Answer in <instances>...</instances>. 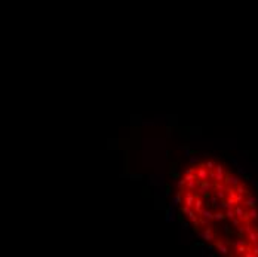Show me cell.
<instances>
[{
	"mask_svg": "<svg viewBox=\"0 0 258 257\" xmlns=\"http://www.w3.org/2000/svg\"><path fill=\"white\" fill-rule=\"evenodd\" d=\"M196 175H197V180L199 181H205L209 179V170L206 168L205 163H200L199 167L196 168Z\"/></svg>",
	"mask_w": 258,
	"mask_h": 257,
	"instance_id": "obj_1",
	"label": "cell"
},
{
	"mask_svg": "<svg viewBox=\"0 0 258 257\" xmlns=\"http://www.w3.org/2000/svg\"><path fill=\"white\" fill-rule=\"evenodd\" d=\"M199 195H205V196H209V192L214 189V183L205 180V181H199Z\"/></svg>",
	"mask_w": 258,
	"mask_h": 257,
	"instance_id": "obj_2",
	"label": "cell"
},
{
	"mask_svg": "<svg viewBox=\"0 0 258 257\" xmlns=\"http://www.w3.org/2000/svg\"><path fill=\"white\" fill-rule=\"evenodd\" d=\"M194 201H196V195L193 193V190H189V189H187V192H184L183 204L187 207H190V208H193V207H194Z\"/></svg>",
	"mask_w": 258,
	"mask_h": 257,
	"instance_id": "obj_3",
	"label": "cell"
},
{
	"mask_svg": "<svg viewBox=\"0 0 258 257\" xmlns=\"http://www.w3.org/2000/svg\"><path fill=\"white\" fill-rule=\"evenodd\" d=\"M215 247L221 254H224V256L230 254V248H228V242H227V241H224V239L215 241Z\"/></svg>",
	"mask_w": 258,
	"mask_h": 257,
	"instance_id": "obj_4",
	"label": "cell"
},
{
	"mask_svg": "<svg viewBox=\"0 0 258 257\" xmlns=\"http://www.w3.org/2000/svg\"><path fill=\"white\" fill-rule=\"evenodd\" d=\"M224 183L227 184V186H232V187H237L239 184H240L242 181L240 179L237 177V175H232V174H227L224 179Z\"/></svg>",
	"mask_w": 258,
	"mask_h": 257,
	"instance_id": "obj_5",
	"label": "cell"
},
{
	"mask_svg": "<svg viewBox=\"0 0 258 257\" xmlns=\"http://www.w3.org/2000/svg\"><path fill=\"white\" fill-rule=\"evenodd\" d=\"M202 238L206 241V242H212V241L215 239V235H214V231H212V227H206L205 231L202 232Z\"/></svg>",
	"mask_w": 258,
	"mask_h": 257,
	"instance_id": "obj_6",
	"label": "cell"
},
{
	"mask_svg": "<svg viewBox=\"0 0 258 257\" xmlns=\"http://www.w3.org/2000/svg\"><path fill=\"white\" fill-rule=\"evenodd\" d=\"M200 217L203 219V220H208V222H212V220H215V213H212L211 210H202V213H200Z\"/></svg>",
	"mask_w": 258,
	"mask_h": 257,
	"instance_id": "obj_7",
	"label": "cell"
},
{
	"mask_svg": "<svg viewBox=\"0 0 258 257\" xmlns=\"http://www.w3.org/2000/svg\"><path fill=\"white\" fill-rule=\"evenodd\" d=\"M257 204H258V201H257V198H254V196H248L245 201H243V205L246 207V208H254V207H257Z\"/></svg>",
	"mask_w": 258,
	"mask_h": 257,
	"instance_id": "obj_8",
	"label": "cell"
},
{
	"mask_svg": "<svg viewBox=\"0 0 258 257\" xmlns=\"http://www.w3.org/2000/svg\"><path fill=\"white\" fill-rule=\"evenodd\" d=\"M193 210H194L197 214L202 213V210H203V201L200 199V195L196 196V201H194V207H193Z\"/></svg>",
	"mask_w": 258,
	"mask_h": 257,
	"instance_id": "obj_9",
	"label": "cell"
},
{
	"mask_svg": "<svg viewBox=\"0 0 258 257\" xmlns=\"http://www.w3.org/2000/svg\"><path fill=\"white\" fill-rule=\"evenodd\" d=\"M197 179H193V180H189L187 181V183H185V187L189 189V190H193V192H194V190H196V189L199 187V183H197Z\"/></svg>",
	"mask_w": 258,
	"mask_h": 257,
	"instance_id": "obj_10",
	"label": "cell"
},
{
	"mask_svg": "<svg viewBox=\"0 0 258 257\" xmlns=\"http://www.w3.org/2000/svg\"><path fill=\"white\" fill-rule=\"evenodd\" d=\"M183 193H184V190L178 189V192H177V195H175V198H174V204H175V205H178V204H183V201H184Z\"/></svg>",
	"mask_w": 258,
	"mask_h": 257,
	"instance_id": "obj_11",
	"label": "cell"
},
{
	"mask_svg": "<svg viewBox=\"0 0 258 257\" xmlns=\"http://www.w3.org/2000/svg\"><path fill=\"white\" fill-rule=\"evenodd\" d=\"M225 217H227V219H230V220H233L234 217H237V215H236V211H234V208H228V210L225 211Z\"/></svg>",
	"mask_w": 258,
	"mask_h": 257,
	"instance_id": "obj_12",
	"label": "cell"
},
{
	"mask_svg": "<svg viewBox=\"0 0 258 257\" xmlns=\"http://www.w3.org/2000/svg\"><path fill=\"white\" fill-rule=\"evenodd\" d=\"M218 199H220V198L216 196V195H214V196H212V199H211V205L215 207V208H220V207H221V204H218Z\"/></svg>",
	"mask_w": 258,
	"mask_h": 257,
	"instance_id": "obj_13",
	"label": "cell"
},
{
	"mask_svg": "<svg viewBox=\"0 0 258 257\" xmlns=\"http://www.w3.org/2000/svg\"><path fill=\"white\" fill-rule=\"evenodd\" d=\"M215 195L220 199H225L227 198V190H215Z\"/></svg>",
	"mask_w": 258,
	"mask_h": 257,
	"instance_id": "obj_14",
	"label": "cell"
},
{
	"mask_svg": "<svg viewBox=\"0 0 258 257\" xmlns=\"http://www.w3.org/2000/svg\"><path fill=\"white\" fill-rule=\"evenodd\" d=\"M205 165H206V168H208L209 171L215 170V167H216V163L214 162V161H206V162H205Z\"/></svg>",
	"mask_w": 258,
	"mask_h": 257,
	"instance_id": "obj_15",
	"label": "cell"
},
{
	"mask_svg": "<svg viewBox=\"0 0 258 257\" xmlns=\"http://www.w3.org/2000/svg\"><path fill=\"white\" fill-rule=\"evenodd\" d=\"M224 219H227L224 213H221V211L215 213V220H224Z\"/></svg>",
	"mask_w": 258,
	"mask_h": 257,
	"instance_id": "obj_16",
	"label": "cell"
},
{
	"mask_svg": "<svg viewBox=\"0 0 258 257\" xmlns=\"http://www.w3.org/2000/svg\"><path fill=\"white\" fill-rule=\"evenodd\" d=\"M196 172V167H190V168H187L184 174H194Z\"/></svg>",
	"mask_w": 258,
	"mask_h": 257,
	"instance_id": "obj_17",
	"label": "cell"
},
{
	"mask_svg": "<svg viewBox=\"0 0 258 257\" xmlns=\"http://www.w3.org/2000/svg\"><path fill=\"white\" fill-rule=\"evenodd\" d=\"M177 186H178V189H181V190H183V187H185V181H184V179H181V180L178 181V184H177Z\"/></svg>",
	"mask_w": 258,
	"mask_h": 257,
	"instance_id": "obj_18",
	"label": "cell"
}]
</instances>
